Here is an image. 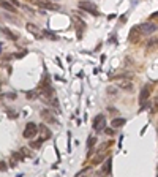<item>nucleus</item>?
<instances>
[{
	"label": "nucleus",
	"instance_id": "obj_1",
	"mask_svg": "<svg viewBox=\"0 0 158 177\" xmlns=\"http://www.w3.org/2000/svg\"><path fill=\"white\" fill-rule=\"evenodd\" d=\"M37 133H38V125H35L33 122H30V123H27V125H25L22 136H24L25 139H32V138H35V136H37Z\"/></svg>",
	"mask_w": 158,
	"mask_h": 177
},
{
	"label": "nucleus",
	"instance_id": "obj_2",
	"mask_svg": "<svg viewBox=\"0 0 158 177\" xmlns=\"http://www.w3.org/2000/svg\"><path fill=\"white\" fill-rule=\"evenodd\" d=\"M138 30L141 32V35H152L156 30V25L152 24V22H146V24H141L138 27Z\"/></svg>",
	"mask_w": 158,
	"mask_h": 177
},
{
	"label": "nucleus",
	"instance_id": "obj_3",
	"mask_svg": "<svg viewBox=\"0 0 158 177\" xmlns=\"http://www.w3.org/2000/svg\"><path fill=\"white\" fill-rule=\"evenodd\" d=\"M105 126H106V117L105 116H97L93 119V130L95 131H101V130H105Z\"/></svg>",
	"mask_w": 158,
	"mask_h": 177
},
{
	"label": "nucleus",
	"instance_id": "obj_4",
	"mask_svg": "<svg viewBox=\"0 0 158 177\" xmlns=\"http://www.w3.org/2000/svg\"><path fill=\"white\" fill-rule=\"evenodd\" d=\"M79 8L81 10H85V11H89V13H92V15H95V16H98L100 13H98V10H97V6H95L93 3H90V2H79Z\"/></svg>",
	"mask_w": 158,
	"mask_h": 177
},
{
	"label": "nucleus",
	"instance_id": "obj_5",
	"mask_svg": "<svg viewBox=\"0 0 158 177\" xmlns=\"http://www.w3.org/2000/svg\"><path fill=\"white\" fill-rule=\"evenodd\" d=\"M38 133H40V138H38V139H40V141H43V143H44L46 139H49V138H51V134H52V133H51V130L47 128L46 125H38Z\"/></svg>",
	"mask_w": 158,
	"mask_h": 177
},
{
	"label": "nucleus",
	"instance_id": "obj_6",
	"mask_svg": "<svg viewBox=\"0 0 158 177\" xmlns=\"http://www.w3.org/2000/svg\"><path fill=\"white\" fill-rule=\"evenodd\" d=\"M150 93H152V86L150 84H147V86H144L141 89V93H139V103H146L147 98L150 97Z\"/></svg>",
	"mask_w": 158,
	"mask_h": 177
},
{
	"label": "nucleus",
	"instance_id": "obj_7",
	"mask_svg": "<svg viewBox=\"0 0 158 177\" xmlns=\"http://www.w3.org/2000/svg\"><path fill=\"white\" fill-rule=\"evenodd\" d=\"M128 40H130V43H138V41L141 40V32L138 30V27H133L131 30H130V35H128Z\"/></svg>",
	"mask_w": 158,
	"mask_h": 177
},
{
	"label": "nucleus",
	"instance_id": "obj_8",
	"mask_svg": "<svg viewBox=\"0 0 158 177\" xmlns=\"http://www.w3.org/2000/svg\"><path fill=\"white\" fill-rule=\"evenodd\" d=\"M25 29L29 30L32 35H35L37 38H43V35H41V30L38 29V27L35 25V24H32V22H29V24H25Z\"/></svg>",
	"mask_w": 158,
	"mask_h": 177
},
{
	"label": "nucleus",
	"instance_id": "obj_9",
	"mask_svg": "<svg viewBox=\"0 0 158 177\" xmlns=\"http://www.w3.org/2000/svg\"><path fill=\"white\" fill-rule=\"evenodd\" d=\"M117 86L123 90H128V92H131L133 90V84L130 79H117Z\"/></svg>",
	"mask_w": 158,
	"mask_h": 177
},
{
	"label": "nucleus",
	"instance_id": "obj_10",
	"mask_svg": "<svg viewBox=\"0 0 158 177\" xmlns=\"http://www.w3.org/2000/svg\"><path fill=\"white\" fill-rule=\"evenodd\" d=\"M41 119H43L44 122H47V123H56V117H54V114L51 111H47V109H44L43 112H41Z\"/></svg>",
	"mask_w": 158,
	"mask_h": 177
},
{
	"label": "nucleus",
	"instance_id": "obj_11",
	"mask_svg": "<svg viewBox=\"0 0 158 177\" xmlns=\"http://www.w3.org/2000/svg\"><path fill=\"white\" fill-rule=\"evenodd\" d=\"M125 123H127V120L122 119V117H115V119H112V122H111V125L114 126V128H120V126H123Z\"/></svg>",
	"mask_w": 158,
	"mask_h": 177
},
{
	"label": "nucleus",
	"instance_id": "obj_12",
	"mask_svg": "<svg viewBox=\"0 0 158 177\" xmlns=\"http://www.w3.org/2000/svg\"><path fill=\"white\" fill-rule=\"evenodd\" d=\"M0 30H2L5 35H6V37H8L10 40H18V33H15V32H11L10 29H6V27H2V29H0Z\"/></svg>",
	"mask_w": 158,
	"mask_h": 177
},
{
	"label": "nucleus",
	"instance_id": "obj_13",
	"mask_svg": "<svg viewBox=\"0 0 158 177\" xmlns=\"http://www.w3.org/2000/svg\"><path fill=\"white\" fill-rule=\"evenodd\" d=\"M0 6L2 8H5L6 11H11V13H16V8L13 6L11 3H8V2H0Z\"/></svg>",
	"mask_w": 158,
	"mask_h": 177
},
{
	"label": "nucleus",
	"instance_id": "obj_14",
	"mask_svg": "<svg viewBox=\"0 0 158 177\" xmlns=\"http://www.w3.org/2000/svg\"><path fill=\"white\" fill-rule=\"evenodd\" d=\"M111 158H108L106 160V163H105V166H103V172L105 174H111Z\"/></svg>",
	"mask_w": 158,
	"mask_h": 177
},
{
	"label": "nucleus",
	"instance_id": "obj_15",
	"mask_svg": "<svg viewBox=\"0 0 158 177\" xmlns=\"http://www.w3.org/2000/svg\"><path fill=\"white\" fill-rule=\"evenodd\" d=\"M105 155H106V152H101V150H100L97 157H95V158L92 160V161H93V165H98L100 161H103V158H105Z\"/></svg>",
	"mask_w": 158,
	"mask_h": 177
},
{
	"label": "nucleus",
	"instance_id": "obj_16",
	"mask_svg": "<svg viewBox=\"0 0 158 177\" xmlns=\"http://www.w3.org/2000/svg\"><path fill=\"white\" fill-rule=\"evenodd\" d=\"M95 144H97V138H95V136H90L87 139V147H93Z\"/></svg>",
	"mask_w": 158,
	"mask_h": 177
},
{
	"label": "nucleus",
	"instance_id": "obj_17",
	"mask_svg": "<svg viewBox=\"0 0 158 177\" xmlns=\"http://www.w3.org/2000/svg\"><path fill=\"white\" fill-rule=\"evenodd\" d=\"M41 144H43V141H40V139H38V141H32V143H30V147H32V149H40Z\"/></svg>",
	"mask_w": 158,
	"mask_h": 177
},
{
	"label": "nucleus",
	"instance_id": "obj_18",
	"mask_svg": "<svg viewBox=\"0 0 158 177\" xmlns=\"http://www.w3.org/2000/svg\"><path fill=\"white\" fill-rule=\"evenodd\" d=\"M41 35H44V37H47L49 40H59V38H57V35H56V33H51V32H43Z\"/></svg>",
	"mask_w": 158,
	"mask_h": 177
},
{
	"label": "nucleus",
	"instance_id": "obj_19",
	"mask_svg": "<svg viewBox=\"0 0 158 177\" xmlns=\"http://www.w3.org/2000/svg\"><path fill=\"white\" fill-rule=\"evenodd\" d=\"M117 92H119L117 87H112V86L108 87V93H109V95H117Z\"/></svg>",
	"mask_w": 158,
	"mask_h": 177
},
{
	"label": "nucleus",
	"instance_id": "obj_20",
	"mask_svg": "<svg viewBox=\"0 0 158 177\" xmlns=\"http://www.w3.org/2000/svg\"><path fill=\"white\" fill-rule=\"evenodd\" d=\"M6 169H8V166H6V163L0 160V171H2V172H5Z\"/></svg>",
	"mask_w": 158,
	"mask_h": 177
},
{
	"label": "nucleus",
	"instance_id": "obj_21",
	"mask_svg": "<svg viewBox=\"0 0 158 177\" xmlns=\"http://www.w3.org/2000/svg\"><path fill=\"white\" fill-rule=\"evenodd\" d=\"M35 97H38V92H37V93H35V92H29V93H27V98H29V100H33Z\"/></svg>",
	"mask_w": 158,
	"mask_h": 177
},
{
	"label": "nucleus",
	"instance_id": "obj_22",
	"mask_svg": "<svg viewBox=\"0 0 158 177\" xmlns=\"http://www.w3.org/2000/svg\"><path fill=\"white\" fill-rule=\"evenodd\" d=\"M105 133L111 136V134H114V130H112V128H105Z\"/></svg>",
	"mask_w": 158,
	"mask_h": 177
},
{
	"label": "nucleus",
	"instance_id": "obj_23",
	"mask_svg": "<svg viewBox=\"0 0 158 177\" xmlns=\"http://www.w3.org/2000/svg\"><path fill=\"white\" fill-rule=\"evenodd\" d=\"M8 117H11V119H16V112H15V111H8Z\"/></svg>",
	"mask_w": 158,
	"mask_h": 177
},
{
	"label": "nucleus",
	"instance_id": "obj_24",
	"mask_svg": "<svg viewBox=\"0 0 158 177\" xmlns=\"http://www.w3.org/2000/svg\"><path fill=\"white\" fill-rule=\"evenodd\" d=\"M108 111H109V112H114V114H117V112H119L115 108H108Z\"/></svg>",
	"mask_w": 158,
	"mask_h": 177
},
{
	"label": "nucleus",
	"instance_id": "obj_25",
	"mask_svg": "<svg viewBox=\"0 0 158 177\" xmlns=\"http://www.w3.org/2000/svg\"><path fill=\"white\" fill-rule=\"evenodd\" d=\"M6 98H16V93H8V95H5Z\"/></svg>",
	"mask_w": 158,
	"mask_h": 177
},
{
	"label": "nucleus",
	"instance_id": "obj_26",
	"mask_svg": "<svg viewBox=\"0 0 158 177\" xmlns=\"http://www.w3.org/2000/svg\"><path fill=\"white\" fill-rule=\"evenodd\" d=\"M0 54H2V44H0Z\"/></svg>",
	"mask_w": 158,
	"mask_h": 177
}]
</instances>
